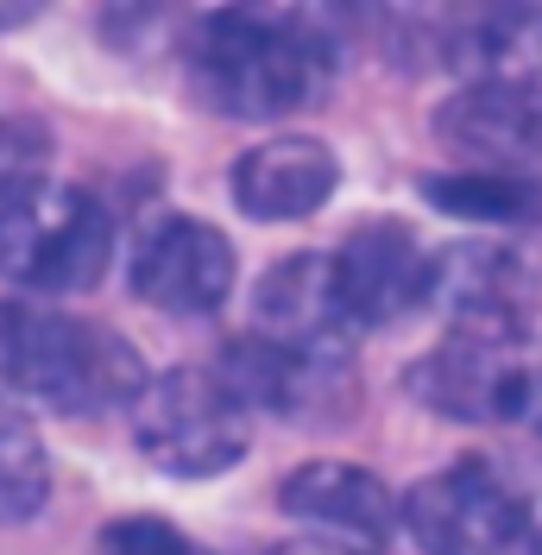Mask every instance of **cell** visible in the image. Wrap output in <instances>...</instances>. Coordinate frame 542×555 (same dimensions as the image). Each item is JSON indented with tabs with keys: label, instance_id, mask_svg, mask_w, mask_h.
<instances>
[{
	"label": "cell",
	"instance_id": "cell-10",
	"mask_svg": "<svg viewBox=\"0 0 542 555\" xmlns=\"http://www.w3.org/2000/svg\"><path fill=\"white\" fill-rule=\"evenodd\" d=\"M423 241L410 234L398 215H373L360 221L340 253H328L335 266V291L347 304L353 328H391L410 310H423Z\"/></svg>",
	"mask_w": 542,
	"mask_h": 555
},
{
	"label": "cell",
	"instance_id": "cell-21",
	"mask_svg": "<svg viewBox=\"0 0 542 555\" xmlns=\"http://www.w3.org/2000/svg\"><path fill=\"white\" fill-rule=\"evenodd\" d=\"M38 7H0V33H13V26H33Z\"/></svg>",
	"mask_w": 542,
	"mask_h": 555
},
{
	"label": "cell",
	"instance_id": "cell-9",
	"mask_svg": "<svg viewBox=\"0 0 542 555\" xmlns=\"http://www.w3.org/2000/svg\"><path fill=\"white\" fill-rule=\"evenodd\" d=\"M133 297L165 315H215L234 291V241L203 215H158L133 246Z\"/></svg>",
	"mask_w": 542,
	"mask_h": 555
},
{
	"label": "cell",
	"instance_id": "cell-4",
	"mask_svg": "<svg viewBox=\"0 0 542 555\" xmlns=\"http://www.w3.org/2000/svg\"><path fill=\"white\" fill-rule=\"evenodd\" d=\"M127 416H133L139 454L170 480H215L253 449V416L240 411L203 366L145 373Z\"/></svg>",
	"mask_w": 542,
	"mask_h": 555
},
{
	"label": "cell",
	"instance_id": "cell-16",
	"mask_svg": "<svg viewBox=\"0 0 542 555\" xmlns=\"http://www.w3.org/2000/svg\"><path fill=\"white\" fill-rule=\"evenodd\" d=\"M51 499V454L38 423L0 391V524H33Z\"/></svg>",
	"mask_w": 542,
	"mask_h": 555
},
{
	"label": "cell",
	"instance_id": "cell-3",
	"mask_svg": "<svg viewBox=\"0 0 542 555\" xmlns=\"http://www.w3.org/2000/svg\"><path fill=\"white\" fill-rule=\"evenodd\" d=\"M423 310L441 315L448 341L511 353L537 335L542 284L524 253L499 241H448L423 259Z\"/></svg>",
	"mask_w": 542,
	"mask_h": 555
},
{
	"label": "cell",
	"instance_id": "cell-11",
	"mask_svg": "<svg viewBox=\"0 0 542 555\" xmlns=\"http://www.w3.org/2000/svg\"><path fill=\"white\" fill-rule=\"evenodd\" d=\"M404 391L448 423H524L530 366H511L505 353H486V347L441 335L423 360H410Z\"/></svg>",
	"mask_w": 542,
	"mask_h": 555
},
{
	"label": "cell",
	"instance_id": "cell-15",
	"mask_svg": "<svg viewBox=\"0 0 542 555\" xmlns=\"http://www.w3.org/2000/svg\"><path fill=\"white\" fill-rule=\"evenodd\" d=\"M423 203H436L454 221L511 228V221H530L542 208V183L499 177V171H441V177H423Z\"/></svg>",
	"mask_w": 542,
	"mask_h": 555
},
{
	"label": "cell",
	"instance_id": "cell-12",
	"mask_svg": "<svg viewBox=\"0 0 542 555\" xmlns=\"http://www.w3.org/2000/svg\"><path fill=\"white\" fill-rule=\"evenodd\" d=\"M278 512L309 524L328 543H353V550H378L398 524V499L360 461H304L291 480L278 486Z\"/></svg>",
	"mask_w": 542,
	"mask_h": 555
},
{
	"label": "cell",
	"instance_id": "cell-18",
	"mask_svg": "<svg viewBox=\"0 0 542 555\" xmlns=\"http://www.w3.org/2000/svg\"><path fill=\"white\" fill-rule=\"evenodd\" d=\"M89 555H203V550L158 512H127V518H107L95 530Z\"/></svg>",
	"mask_w": 542,
	"mask_h": 555
},
{
	"label": "cell",
	"instance_id": "cell-14",
	"mask_svg": "<svg viewBox=\"0 0 542 555\" xmlns=\"http://www.w3.org/2000/svg\"><path fill=\"white\" fill-rule=\"evenodd\" d=\"M340 190L335 145L315 133H271L234 158V203L253 221H304Z\"/></svg>",
	"mask_w": 542,
	"mask_h": 555
},
{
	"label": "cell",
	"instance_id": "cell-13",
	"mask_svg": "<svg viewBox=\"0 0 542 555\" xmlns=\"http://www.w3.org/2000/svg\"><path fill=\"white\" fill-rule=\"evenodd\" d=\"M253 322H259L266 341L291 347V353H353V335H360L347 322L328 253H291V259H278L259 278Z\"/></svg>",
	"mask_w": 542,
	"mask_h": 555
},
{
	"label": "cell",
	"instance_id": "cell-20",
	"mask_svg": "<svg viewBox=\"0 0 542 555\" xmlns=\"http://www.w3.org/2000/svg\"><path fill=\"white\" fill-rule=\"evenodd\" d=\"M524 423L537 429V442H542V366L530 373V404H524Z\"/></svg>",
	"mask_w": 542,
	"mask_h": 555
},
{
	"label": "cell",
	"instance_id": "cell-1",
	"mask_svg": "<svg viewBox=\"0 0 542 555\" xmlns=\"http://www.w3.org/2000/svg\"><path fill=\"white\" fill-rule=\"evenodd\" d=\"M328 38L297 13L221 7L190 38L196 95L228 120H284L328 89Z\"/></svg>",
	"mask_w": 542,
	"mask_h": 555
},
{
	"label": "cell",
	"instance_id": "cell-7",
	"mask_svg": "<svg viewBox=\"0 0 542 555\" xmlns=\"http://www.w3.org/2000/svg\"><path fill=\"white\" fill-rule=\"evenodd\" d=\"M215 385L246 416H284L291 429H340L353 416V353H291L266 335L221 347Z\"/></svg>",
	"mask_w": 542,
	"mask_h": 555
},
{
	"label": "cell",
	"instance_id": "cell-19",
	"mask_svg": "<svg viewBox=\"0 0 542 555\" xmlns=\"http://www.w3.org/2000/svg\"><path fill=\"white\" fill-rule=\"evenodd\" d=\"M271 555H378V550H353V543H328V537H291Z\"/></svg>",
	"mask_w": 542,
	"mask_h": 555
},
{
	"label": "cell",
	"instance_id": "cell-22",
	"mask_svg": "<svg viewBox=\"0 0 542 555\" xmlns=\"http://www.w3.org/2000/svg\"><path fill=\"white\" fill-rule=\"evenodd\" d=\"M530 26H537V51H542V13H537V20H530Z\"/></svg>",
	"mask_w": 542,
	"mask_h": 555
},
{
	"label": "cell",
	"instance_id": "cell-6",
	"mask_svg": "<svg viewBox=\"0 0 542 555\" xmlns=\"http://www.w3.org/2000/svg\"><path fill=\"white\" fill-rule=\"evenodd\" d=\"M114 266V215L82 183H44L33 203H20L0 221V278L69 297L95 291Z\"/></svg>",
	"mask_w": 542,
	"mask_h": 555
},
{
	"label": "cell",
	"instance_id": "cell-17",
	"mask_svg": "<svg viewBox=\"0 0 542 555\" xmlns=\"http://www.w3.org/2000/svg\"><path fill=\"white\" fill-rule=\"evenodd\" d=\"M51 183V127L33 114L0 120V221Z\"/></svg>",
	"mask_w": 542,
	"mask_h": 555
},
{
	"label": "cell",
	"instance_id": "cell-8",
	"mask_svg": "<svg viewBox=\"0 0 542 555\" xmlns=\"http://www.w3.org/2000/svg\"><path fill=\"white\" fill-rule=\"evenodd\" d=\"M436 139L461 171L530 177L542 171V82L537 76H474L436 107Z\"/></svg>",
	"mask_w": 542,
	"mask_h": 555
},
{
	"label": "cell",
	"instance_id": "cell-5",
	"mask_svg": "<svg viewBox=\"0 0 542 555\" xmlns=\"http://www.w3.org/2000/svg\"><path fill=\"white\" fill-rule=\"evenodd\" d=\"M404 530L423 555H537L542 524L492 461H448L404 492Z\"/></svg>",
	"mask_w": 542,
	"mask_h": 555
},
{
	"label": "cell",
	"instance_id": "cell-23",
	"mask_svg": "<svg viewBox=\"0 0 542 555\" xmlns=\"http://www.w3.org/2000/svg\"><path fill=\"white\" fill-rule=\"evenodd\" d=\"M537 555H542V550H537Z\"/></svg>",
	"mask_w": 542,
	"mask_h": 555
},
{
	"label": "cell",
	"instance_id": "cell-2",
	"mask_svg": "<svg viewBox=\"0 0 542 555\" xmlns=\"http://www.w3.org/2000/svg\"><path fill=\"white\" fill-rule=\"evenodd\" d=\"M0 373H7V385L44 398L64 416L127 411L133 391L145 385L133 341H120L114 328L89 322V315L33 310V304L0 310Z\"/></svg>",
	"mask_w": 542,
	"mask_h": 555
}]
</instances>
